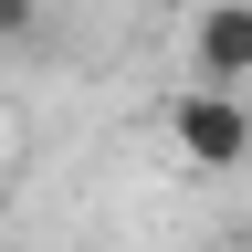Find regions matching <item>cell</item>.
<instances>
[{
	"label": "cell",
	"instance_id": "277c9868",
	"mask_svg": "<svg viewBox=\"0 0 252 252\" xmlns=\"http://www.w3.org/2000/svg\"><path fill=\"white\" fill-rule=\"evenodd\" d=\"M242 94H252V84H242Z\"/></svg>",
	"mask_w": 252,
	"mask_h": 252
},
{
	"label": "cell",
	"instance_id": "6da1fadb",
	"mask_svg": "<svg viewBox=\"0 0 252 252\" xmlns=\"http://www.w3.org/2000/svg\"><path fill=\"white\" fill-rule=\"evenodd\" d=\"M168 147L189 168H242L252 147V94L242 84H179L168 94Z\"/></svg>",
	"mask_w": 252,
	"mask_h": 252
},
{
	"label": "cell",
	"instance_id": "7a4b0ae2",
	"mask_svg": "<svg viewBox=\"0 0 252 252\" xmlns=\"http://www.w3.org/2000/svg\"><path fill=\"white\" fill-rule=\"evenodd\" d=\"M189 84H252V0H200V21H189Z\"/></svg>",
	"mask_w": 252,
	"mask_h": 252
},
{
	"label": "cell",
	"instance_id": "3957f363",
	"mask_svg": "<svg viewBox=\"0 0 252 252\" xmlns=\"http://www.w3.org/2000/svg\"><path fill=\"white\" fill-rule=\"evenodd\" d=\"M42 32V0H0V42H32Z\"/></svg>",
	"mask_w": 252,
	"mask_h": 252
}]
</instances>
